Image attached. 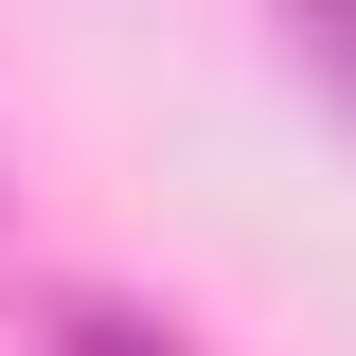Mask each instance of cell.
I'll list each match as a JSON object with an SVG mask.
<instances>
[{
    "instance_id": "1",
    "label": "cell",
    "mask_w": 356,
    "mask_h": 356,
    "mask_svg": "<svg viewBox=\"0 0 356 356\" xmlns=\"http://www.w3.org/2000/svg\"><path fill=\"white\" fill-rule=\"evenodd\" d=\"M54 356H178V339H143L125 303H54Z\"/></svg>"
},
{
    "instance_id": "2",
    "label": "cell",
    "mask_w": 356,
    "mask_h": 356,
    "mask_svg": "<svg viewBox=\"0 0 356 356\" xmlns=\"http://www.w3.org/2000/svg\"><path fill=\"white\" fill-rule=\"evenodd\" d=\"M285 18H303V54H321V72L356 89V0H285Z\"/></svg>"
}]
</instances>
